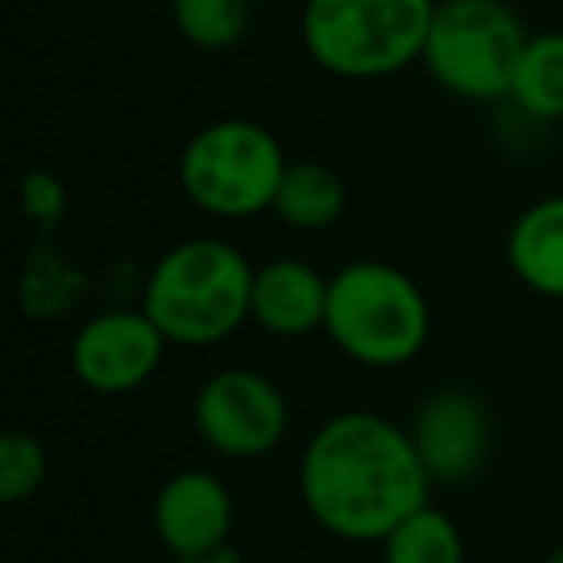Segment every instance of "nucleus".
I'll return each instance as SVG.
<instances>
[{
    "instance_id": "5",
    "label": "nucleus",
    "mask_w": 563,
    "mask_h": 563,
    "mask_svg": "<svg viewBox=\"0 0 563 563\" xmlns=\"http://www.w3.org/2000/svg\"><path fill=\"white\" fill-rule=\"evenodd\" d=\"M525 47L529 40L509 4L444 0L437 4L421 58L448 93L467 101H498L514 93Z\"/></svg>"
},
{
    "instance_id": "19",
    "label": "nucleus",
    "mask_w": 563,
    "mask_h": 563,
    "mask_svg": "<svg viewBox=\"0 0 563 563\" xmlns=\"http://www.w3.org/2000/svg\"><path fill=\"white\" fill-rule=\"evenodd\" d=\"M544 563H563V544H560V548H555V552H552V555H548V560H544Z\"/></svg>"
},
{
    "instance_id": "7",
    "label": "nucleus",
    "mask_w": 563,
    "mask_h": 563,
    "mask_svg": "<svg viewBox=\"0 0 563 563\" xmlns=\"http://www.w3.org/2000/svg\"><path fill=\"white\" fill-rule=\"evenodd\" d=\"M194 421L212 452L255 460L282 444L290 413L271 378L255 371H220L197 394Z\"/></svg>"
},
{
    "instance_id": "2",
    "label": "nucleus",
    "mask_w": 563,
    "mask_h": 563,
    "mask_svg": "<svg viewBox=\"0 0 563 563\" xmlns=\"http://www.w3.org/2000/svg\"><path fill=\"white\" fill-rule=\"evenodd\" d=\"M255 271L220 240H189L158 258L143 294V313L166 344L209 347L228 340L251 317Z\"/></svg>"
},
{
    "instance_id": "13",
    "label": "nucleus",
    "mask_w": 563,
    "mask_h": 563,
    "mask_svg": "<svg viewBox=\"0 0 563 563\" xmlns=\"http://www.w3.org/2000/svg\"><path fill=\"white\" fill-rule=\"evenodd\" d=\"M274 212L294 228H329L344 212V181L321 163H294L282 174Z\"/></svg>"
},
{
    "instance_id": "8",
    "label": "nucleus",
    "mask_w": 563,
    "mask_h": 563,
    "mask_svg": "<svg viewBox=\"0 0 563 563\" xmlns=\"http://www.w3.org/2000/svg\"><path fill=\"white\" fill-rule=\"evenodd\" d=\"M163 344L147 313H101L74 340V375L97 394L135 390L155 375Z\"/></svg>"
},
{
    "instance_id": "12",
    "label": "nucleus",
    "mask_w": 563,
    "mask_h": 563,
    "mask_svg": "<svg viewBox=\"0 0 563 563\" xmlns=\"http://www.w3.org/2000/svg\"><path fill=\"white\" fill-rule=\"evenodd\" d=\"M509 266L514 274L548 298H563V197L532 205L509 232Z\"/></svg>"
},
{
    "instance_id": "16",
    "label": "nucleus",
    "mask_w": 563,
    "mask_h": 563,
    "mask_svg": "<svg viewBox=\"0 0 563 563\" xmlns=\"http://www.w3.org/2000/svg\"><path fill=\"white\" fill-rule=\"evenodd\" d=\"M247 0H174V24L205 51L232 47L247 27Z\"/></svg>"
},
{
    "instance_id": "18",
    "label": "nucleus",
    "mask_w": 563,
    "mask_h": 563,
    "mask_svg": "<svg viewBox=\"0 0 563 563\" xmlns=\"http://www.w3.org/2000/svg\"><path fill=\"white\" fill-rule=\"evenodd\" d=\"M170 563H235L228 552H220V555H212V560H170Z\"/></svg>"
},
{
    "instance_id": "14",
    "label": "nucleus",
    "mask_w": 563,
    "mask_h": 563,
    "mask_svg": "<svg viewBox=\"0 0 563 563\" xmlns=\"http://www.w3.org/2000/svg\"><path fill=\"white\" fill-rule=\"evenodd\" d=\"M509 97L517 101V109H525L537 120L563 117V35L529 40Z\"/></svg>"
},
{
    "instance_id": "9",
    "label": "nucleus",
    "mask_w": 563,
    "mask_h": 563,
    "mask_svg": "<svg viewBox=\"0 0 563 563\" xmlns=\"http://www.w3.org/2000/svg\"><path fill=\"white\" fill-rule=\"evenodd\" d=\"M151 521L170 560H212L228 552L232 494L209 471H178L155 494Z\"/></svg>"
},
{
    "instance_id": "1",
    "label": "nucleus",
    "mask_w": 563,
    "mask_h": 563,
    "mask_svg": "<svg viewBox=\"0 0 563 563\" xmlns=\"http://www.w3.org/2000/svg\"><path fill=\"white\" fill-rule=\"evenodd\" d=\"M432 478L413 437L378 413H340L301 455V498L324 532L383 544L409 514L429 506Z\"/></svg>"
},
{
    "instance_id": "10",
    "label": "nucleus",
    "mask_w": 563,
    "mask_h": 563,
    "mask_svg": "<svg viewBox=\"0 0 563 563\" xmlns=\"http://www.w3.org/2000/svg\"><path fill=\"white\" fill-rule=\"evenodd\" d=\"M409 437L432 483L455 486L475 478L490 455V417L478 398L444 390L424 401Z\"/></svg>"
},
{
    "instance_id": "3",
    "label": "nucleus",
    "mask_w": 563,
    "mask_h": 563,
    "mask_svg": "<svg viewBox=\"0 0 563 563\" xmlns=\"http://www.w3.org/2000/svg\"><path fill=\"white\" fill-rule=\"evenodd\" d=\"M324 329L352 360L367 367H398L429 340V306L398 266L352 263L329 282Z\"/></svg>"
},
{
    "instance_id": "4",
    "label": "nucleus",
    "mask_w": 563,
    "mask_h": 563,
    "mask_svg": "<svg viewBox=\"0 0 563 563\" xmlns=\"http://www.w3.org/2000/svg\"><path fill=\"white\" fill-rule=\"evenodd\" d=\"M432 0H309L306 47L340 78H386L424 55Z\"/></svg>"
},
{
    "instance_id": "11",
    "label": "nucleus",
    "mask_w": 563,
    "mask_h": 563,
    "mask_svg": "<svg viewBox=\"0 0 563 563\" xmlns=\"http://www.w3.org/2000/svg\"><path fill=\"white\" fill-rule=\"evenodd\" d=\"M329 313V282L313 266L298 258H278V263L255 271L251 286V317L274 336H306Z\"/></svg>"
},
{
    "instance_id": "15",
    "label": "nucleus",
    "mask_w": 563,
    "mask_h": 563,
    "mask_svg": "<svg viewBox=\"0 0 563 563\" xmlns=\"http://www.w3.org/2000/svg\"><path fill=\"white\" fill-rule=\"evenodd\" d=\"M383 563H463V532L448 514L421 506L383 540Z\"/></svg>"
},
{
    "instance_id": "6",
    "label": "nucleus",
    "mask_w": 563,
    "mask_h": 563,
    "mask_svg": "<svg viewBox=\"0 0 563 563\" xmlns=\"http://www.w3.org/2000/svg\"><path fill=\"white\" fill-rule=\"evenodd\" d=\"M282 147L266 128L247 120H220L189 140L181 155V189L212 217H255L274 209L282 174Z\"/></svg>"
},
{
    "instance_id": "20",
    "label": "nucleus",
    "mask_w": 563,
    "mask_h": 563,
    "mask_svg": "<svg viewBox=\"0 0 563 563\" xmlns=\"http://www.w3.org/2000/svg\"><path fill=\"white\" fill-rule=\"evenodd\" d=\"M247 4H263V0H247Z\"/></svg>"
},
{
    "instance_id": "17",
    "label": "nucleus",
    "mask_w": 563,
    "mask_h": 563,
    "mask_svg": "<svg viewBox=\"0 0 563 563\" xmlns=\"http://www.w3.org/2000/svg\"><path fill=\"white\" fill-rule=\"evenodd\" d=\"M47 478V452L27 432H4L0 440V501L16 506L32 498Z\"/></svg>"
}]
</instances>
